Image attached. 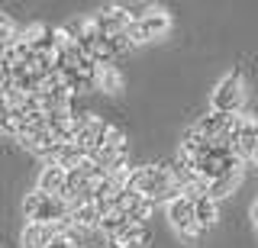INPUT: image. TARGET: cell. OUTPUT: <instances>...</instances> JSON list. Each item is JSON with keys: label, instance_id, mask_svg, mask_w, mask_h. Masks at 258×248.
I'll return each mask as SVG.
<instances>
[{"label": "cell", "instance_id": "1", "mask_svg": "<svg viewBox=\"0 0 258 248\" xmlns=\"http://www.w3.org/2000/svg\"><path fill=\"white\" fill-rule=\"evenodd\" d=\"M129 187L136 194H142L145 200H152L155 206L161 203H171L184 194L181 184L174 181V171L171 164H142V168H133V178H129Z\"/></svg>", "mask_w": 258, "mask_h": 248}, {"label": "cell", "instance_id": "2", "mask_svg": "<svg viewBox=\"0 0 258 248\" xmlns=\"http://www.w3.org/2000/svg\"><path fill=\"white\" fill-rule=\"evenodd\" d=\"M245 97H248V91H245L242 71H229V74H223L220 81H216L213 94H210V110L239 116V113H245Z\"/></svg>", "mask_w": 258, "mask_h": 248}, {"label": "cell", "instance_id": "3", "mask_svg": "<svg viewBox=\"0 0 258 248\" xmlns=\"http://www.w3.org/2000/svg\"><path fill=\"white\" fill-rule=\"evenodd\" d=\"M23 216H26V222L52 226V222H61L71 216V203L64 197H48L42 190H29L23 197Z\"/></svg>", "mask_w": 258, "mask_h": 248}, {"label": "cell", "instance_id": "4", "mask_svg": "<svg viewBox=\"0 0 258 248\" xmlns=\"http://www.w3.org/2000/svg\"><path fill=\"white\" fill-rule=\"evenodd\" d=\"M229 145L242 161H252L255 158V151H258V116L255 113H239L232 119Z\"/></svg>", "mask_w": 258, "mask_h": 248}, {"label": "cell", "instance_id": "5", "mask_svg": "<svg viewBox=\"0 0 258 248\" xmlns=\"http://www.w3.org/2000/svg\"><path fill=\"white\" fill-rule=\"evenodd\" d=\"M165 213H168L171 229H174L181 238H200V235H204V232H200V226H197V216H194V197L181 194L177 200H171V203L165 206Z\"/></svg>", "mask_w": 258, "mask_h": 248}, {"label": "cell", "instance_id": "6", "mask_svg": "<svg viewBox=\"0 0 258 248\" xmlns=\"http://www.w3.org/2000/svg\"><path fill=\"white\" fill-rule=\"evenodd\" d=\"M168 29H171V13L161 10V7H155V10H152L145 20L133 23V26H129V33H133V39L142 45V42H155V39L168 36Z\"/></svg>", "mask_w": 258, "mask_h": 248}, {"label": "cell", "instance_id": "7", "mask_svg": "<svg viewBox=\"0 0 258 248\" xmlns=\"http://www.w3.org/2000/svg\"><path fill=\"white\" fill-rule=\"evenodd\" d=\"M94 26H97V33H100L103 39H110V36H119V33H126L133 23L126 20V13L119 10V4H110V7H103V10H97L94 13Z\"/></svg>", "mask_w": 258, "mask_h": 248}, {"label": "cell", "instance_id": "8", "mask_svg": "<svg viewBox=\"0 0 258 248\" xmlns=\"http://www.w3.org/2000/svg\"><path fill=\"white\" fill-rule=\"evenodd\" d=\"M64 187H68V171L61 164H42L36 190H42L48 197H64Z\"/></svg>", "mask_w": 258, "mask_h": 248}, {"label": "cell", "instance_id": "9", "mask_svg": "<svg viewBox=\"0 0 258 248\" xmlns=\"http://www.w3.org/2000/svg\"><path fill=\"white\" fill-rule=\"evenodd\" d=\"M149 238H152V232L149 226H126V229H119L116 235H110L107 238V245L110 248H142V245H149Z\"/></svg>", "mask_w": 258, "mask_h": 248}, {"label": "cell", "instance_id": "10", "mask_svg": "<svg viewBox=\"0 0 258 248\" xmlns=\"http://www.w3.org/2000/svg\"><path fill=\"white\" fill-rule=\"evenodd\" d=\"M194 216H197V226L200 232H207L216 226V219H220V203H216L213 197H207V194H197L194 197Z\"/></svg>", "mask_w": 258, "mask_h": 248}, {"label": "cell", "instance_id": "11", "mask_svg": "<svg viewBox=\"0 0 258 248\" xmlns=\"http://www.w3.org/2000/svg\"><path fill=\"white\" fill-rule=\"evenodd\" d=\"M71 222H75V229L81 232H100V206L94 203H78L71 206Z\"/></svg>", "mask_w": 258, "mask_h": 248}, {"label": "cell", "instance_id": "12", "mask_svg": "<svg viewBox=\"0 0 258 248\" xmlns=\"http://www.w3.org/2000/svg\"><path fill=\"white\" fill-rule=\"evenodd\" d=\"M97 91L119 94L123 91V71H119L116 65H100V71H97Z\"/></svg>", "mask_w": 258, "mask_h": 248}, {"label": "cell", "instance_id": "13", "mask_svg": "<svg viewBox=\"0 0 258 248\" xmlns=\"http://www.w3.org/2000/svg\"><path fill=\"white\" fill-rule=\"evenodd\" d=\"M16 39H20V29H16L13 17L0 10V52H7V49H10V45L16 42Z\"/></svg>", "mask_w": 258, "mask_h": 248}, {"label": "cell", "instance_id": "14", "mask_svg": "<svg viewBox=\"0 0 258 248\" xmlns=\"http://www.w3.org/2000/svg\"><path fill=\"white\" fill-rule=\"evenodd\" d=\"M252 161H255V164H258V151H255V158H252Z\"/></svg>", "mask_w": 258, "mask_h": 248}, {"label": "cell", "instance_id": "15", "mask_svg": "<svg viewBox=\"0 0 258 248\" xmlns=\"http://www.w3.org/2000/svg\"><path fill=\"white\" fill-rule=\"evenodd\" d=\"M0 55H4V52H0Z\"/></svg>", "mask_w": 258, "mask_h": 248}]
</instances>
